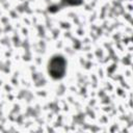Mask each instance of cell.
Returning <instances> with one entry per match:
<instances>
[{
	"label": "cell",
	"instance_id": "obj_1",
	"mask_svg": "<svg viewBox=\"0 0 133 133\" xmlns=\"http://www.w3.org/2000/svg\"><path fill=\"white\" fill-rule=\"evenodd\" d=\"M66 69V61L60 55H55L49 62V74L54 79H59L63 77Z\"/></svg>",
	"mask_w": 133,
	"mask_h": 133
},
{
	"label": "cell",
	"instance_id": "obj_2",
	"mask_svg": "<svg viewBox=\"0 0 133 133\" xmlns=\"http://www.w3.org/2000/svg\"><path fill=\"white\" fill-rule=\"evenodd\" d=\"M68 5H77L81 3V0H62Z\"/></svg>",
	"mask_w": 133,
	"mask_h": 133
}]
</instances>
